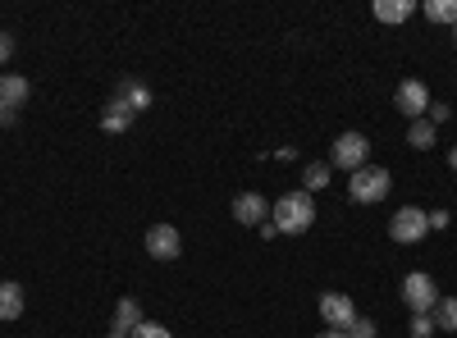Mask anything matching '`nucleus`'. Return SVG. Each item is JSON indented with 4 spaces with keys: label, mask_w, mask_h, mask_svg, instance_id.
I'll use <instances>...</instances> for the list:
<instances>
[{
    "label": "nucleus",
    "mask_w": 457,
    "mask_h": 338,
    "mask_svg": "<svg viewBox=\"0 0 457 338\" xmlns=\"http://www.w3.org/2000/svg\"><path fill=\"white\" fill-rule=\"evenodd\" d=\"M270 219H275V229L279 234H307L312 224H316V202H312V193H284L275 206H270Z\"/></svg>",
    "instance_id": "1"
},
{
    "label": "nucleus",
    "mask_w": 457,
    "mask_h": 338,
    "mask_svg": "<svg viewBox=\"0 0 457 338\" xmlns=\"http://www.w3.org/2000/svg\"><path fill=\"white\" fill-rule=\"evenodd\" d=\"M389 187H394V174L385 165H361L357 174H348V197L357 206H375V202H385L389 197Z\"/></svg>",
    "instance_id": "2"
},
{
    "label": "nucleus",
    "mask_w": 457,
    "mask_h": 338,
    "mask_svg": "<svg viewBox=\"0 0 457 338\" xmlns=\"http://www.w3.org/2000/svg\"><path fill=\"white\" fill-rule=\"evenodd\" d=\"M361 165H370V137L348 128V133H338L334 146H329V169H343V174H357Z\"/></svg>",
    "instance_id": "3"
},
{
    "label": "nucleus",
    "mask_w": 457,
    "mask_h": 338,
    "mask_svg": "<svg viewBox=\"0 0 457 338\" xmlns=\"http://www.w3.org/2000/svg\"><path fill=\"white\" fill-rule=\"evenodd\" d=\"M439 297H444V293H439V284H435L426 270H411V275L403 279V302H407L411 316H430Z\"/></svg>",
    "instance_id": "4"
},
{
    "label": "nucleus",
    "mask_w": 457,
    "mask_h": 338,
    "mask_svg": "<svg viewBox=\"0 0 457 338\" xmlns=\"http://www.w3.org/2000/svg\"><path fill=\"white\" fill-rule=\"evenodd\" d=\"M430 234V215L421 210V206H403V210H394V219H389V238L394 243H421Z\"/></svg>",
    "instance_id": "5"
},
{
    "label": "nucleus",
    "mask_w": 457,
    "mask_h": 338,
    "mask_svg": "<svg viewBox=\"0 0 457 338\" xmlns=\"http://www.w3.org/2000/svg\"><path fill=\"white\" fill-rule=\"evenodd\" d=\"M394 110H398V115H407V124H411V120H426L430 87H426L421 78H403V83L394 87Z\"/></svg>",
    "instance_id": "6"
},
{
    "label": "nucleus",
    "mask_w": 457,
    "mask_h": 338,
    "mask_svg": "<svg viewBox=\"0 0 457 338\" xmlns=\"http://www.w3.org/2000/svg\"><path fill=\"white\" fill-rule=\"evenodd\" d=\"M146 256L179 260L183 256V234L174 229V224H151V229H146Z\"/></svg>",
    "instance_id": "7"
},
{
    "label": "nucleus",
    "mask_w": 457,
    "mask_h": 338,
    "mask_svg": "<svg viewBox=\"0 0 457 338\" xmlns=\"http://www.w3.org/2000/svg\"><path fill=\"white\" fill-rule=\"evenodd\" d=\"M320 320H325V329H348V325L357 320L353 297H348V293H325V297H320Z\"/></svg>",
    "instance_id": "8"
},
{
    "label": "nucleus",
    "mask_w": 457,
    "mask_h": 338,
    "mask_svg": "<svg viewBox=\"0 0 457 338\" xmlns=\"http://www.w3.org/2000/svg\"><path fill=\"white\" fill-rule=\"evenodd\" d=\"M32 96V83L23 73H0V115H19V105Z\"/></svg>",
    "instance_id": "9"
},
{
    "label": "nucleus",
    "mask_w": 457,
    "mask_h": 338,
    "mask_svg": "<svg viewBox=\"0 0 457 338\" xmlns=\"http://www.w3.org/2000/svg\"><path fill=\"white\" fill-rule=\"evenodd\" d=\"M265 215H270V210H265V197L261 193H238L234 197V219L247 224V229H261Z\"/></svg>",
    "instance_id": "10"
},
{
    "label": "nucleus",
    "mask_w": 457,
    "mask_h": 338,
    "mask_svg": "<svg viewBox=\"0 0 457 338\" xmlns=\"http://www.w3.org/2000/svg\"><path fill=\"white\" fill-rule=\"evenodd\" d=\"M142 320H146V316H142V307L133 302V297H120V307H114V316H110V334H124V338H129Z\"/></svg>",
    "instance_id": "11"
},
{
    "label": "nucleus",
    "mask_w": 457,
    "mask_h": 338,
    "mask_svg": "<svg viewBox=\"0 0 457 338\" xmlns=\"http://www.w3.org/2000/svg\"><path fill=\"white\" fill-rule=\"evenodd\" d=\"M19 316H23V284L5 279V284H0V325H10Z\"/></svg>",
    "instance_id": "12"
},
{
    "label": "nucleus",
    "mask_w": 457,
    "mask_h": 338,
    "mask_svg": "<svg viewBox=\"0 0 457 338\" xmlns=\"http://www.w3.org/2000/svg\"><path fill=\"white\" fill-rule=\"evenodd\" d=\"M370 14H375V23H407L411 19V0H375Z\"/></svg>",
    "instance_id": "13"
},
{
    "label": "nucleus",
    "mask_w": 457,
    "mask_h": 338,
    "mask_svg": "<svg viewBox=\"0 0 457 338\" xmlns=\"http://www.w3.org/2000/svg\"><path fill=\"white\" fill-rule=\"evenodd\" d=\"M114 101H124V105L133 110V115H137V110H146V105H151V92H146L137 78H124V83H120V92H114Z\"/></svg>",
    "instance_id": "14"
},
{
    "label": "nucleus",
    "mask_w": 457,
    "mask_h": 338,
    "mask_svg": "<svg viewBox=\"0 0 457 338\" xmlns=\"http://www.w3.org/2000/svg\"><path fill=\"white\" fill-rule=\"evenodd\" d=\"M329 178H334L329 161H312L307 169H302V193H320V187H329Z\"/></svg>",
    "instance_id": "15"
},
{
    "label": "nucleus",
    "mask_w": 457,
    "mask_h": 338,
    "mask_svg": "<svg viewBox=\"0 0 457 338\" xmlns=\"http://www.w3.org/2000/svg\"><path fill=\"white\" fill-rule=\"evenodd\" d=\"M129 124H133V110H129L124 101H110L105 115H101V128H105V133H124Z\"/></svg>",
    "instance_id": "16"
},
{
    "label": "nucleus",
    "mask_w": 457,
    "mask_h": 338,
    "mask_svg": "<svg viewBox=\"0 0 457 338\" xmlns=\"http://www.w3.org/2000/svg\"><path fill=\"white\" fill-rule=\"evenodd\" d=\"M407 146H416V152H430V146H435V124H430V120H411V124H407Z\"/></svg>",
    "instance_id": "17"
},
{
    "label": "nucleus",
    "mask_w": 457,
    "mask_h": 338,
    "mask_svg": "<svg viewBox=\"0 0 457 338\" xmlns=\"http://www.w3.org/2000/svg\"><path fill=\"white\" fill-rule=\"evenodd\" d=\"M430 320H435V329H448V334H457V297H439V302H435V311H430Z\"/></svg>",
    "instance_id": "18"
},
{
    "label": "nucleus",
    "mask_w": 457,
    "mask_h": 338,
    "mask_svg": "<svg viewBox=\"0 0 457 338\" xmlns=\"http://www.w3.org/2000/svg\"><path fill=\"white\" fill-rule=\"evenodd\" d=\"M426 19L457 28V0H426Z\"/></svg>",
    "instance_id": "19"
},
{
    "label": "nucleus",
    "mask_w": 457,
    "mask_h": 338,
    "mask_svg": "<svg viewBox=\"0 0 457 338\" xmlns=\"http://www.w3.org/2000/svg\"><path fill=\"white\" fill-rule=\"evenodd\" d=\"M129 338H174V334H170L165 325H156V320H142V325H137Z\"/></svg>",
    "instance_id": "20"
},
{
    "label": "nucleus",
    "mask_w": 457,
    "mask_h": 338,
    "mask_svg": "<svg viewBox=\"0 0 457 338\" xmlns=\"http://www.w3.org/2000/svg\"><path fill=\"white\" fill-rule=\"evenodd\" d=\"M343 334H348V338H375V320H366V316H357L348 329H343Z\"/></svg>",
    "instance_id": "21"
},
{
    "label": "nucleus",
    "mask_w": 457,
    "mask_h": 338,
    "mask_svg": "<svg viewBox=\"0 0 457 338\" xmlns=\"http://www.w3.org/2000/svg\"><path fill=\"white\" fill-rule=\"evenodd\" d=\"M448 115H453V110H448V101H430V110H426V120L439 128V124H448Z\"/></svg>",
    "instance_id": "22"
},
{
    "label": "nucleus",
    "mask_w": 457,
    "mask_h": 338,
    "mask_svg": "<svg viewBox=\"0 0 457 338\" xmlns=\"http://www.w3.org/2000/svg\"><path fill=\"white\" fill-rule=\"evenodd\" d=\"M435 334V320L430 316H411V338H430Z\"/></svg>",
    "instance_id": "23"
},
{
    "label": "nucleus",
    "mask_w": 457,
    "mask_h": 338,
    "mask_svg": "<svg viewBox=\"0 0 457 338\" xmlns=\"http://www.w3.org/2000/svg\"><path fill=\"white\" fill-rule=\"evenodd\" d=\"M10 55H14V37H10V32H0V69L10 64Z\"/></svg>",
    "instance_id": "24"
},
{
    "label": "nucleus",
    "mask_w": 457,
    "mask_h": 338,
    "mask_svg": "<svg viewBox=\"0 0 457 338\" xmlns=\"http://www.w3.org/2000/svg\"><path fill=\"white\" fill-rule=\"evenodd\" d=\"M426 215H430V229H448V224H453L448 210H426Z\"/></svg>",
    "instance_id": "25"
},
{
    "label": "nucleus",
    "mask_w": 457,
    "mask_h": 338,
    "mask_svg": "<svg viewBox=\"0 0 457 338\" xmlns=\"http://www.w3.org/2000/svg\"><path fill=\"white\" fill-rule=\"evenodd\" d=\"M316 338H348V334H343V329H325V334H316Z\"/></svg>",
    "instance_id": "26"
},
{
    "label": "nucleus",
    "mask_w": 457,
    "mask_h": 338,
    "mask_svg": "<svg viewBox=\"0 0 457 338\" xmlns=\"http://www.w3.org/2000/svg\"><path fill=\"white\" fill-rule=\"evenodd\" d=\"M448 169H457V146H448Z\"/></svg>",
    "instance_id": "27"
},
{
    "label": "nucleus",
    "mask_w": 457,
    "mask_h": 338,
    "mask_svg": "<svg viewBox=\"0 0 457 338\" xmlns=\"http://www.w3.org/2000/svg\"><path fill=\"white\" fill-rule=\"evenodd\" d=\"M105 338H124V334H105Z\"/></svg>",
    "instance_id": "28"
},
{
    "label": "nucleus",
    "mask_w": 457,
    "mask_h": 338,
    "mask_svg": "<svg viewBox=\"0 0 457 338\" xmlns=\"http://www.w3.org/2000/svg\"><path fill=\"white\" fill-rule=\"evenodd\" d=\"M453 42H457V28H453Z\"/></svg>",
    "instance_id": "29"
}]
</instances>
